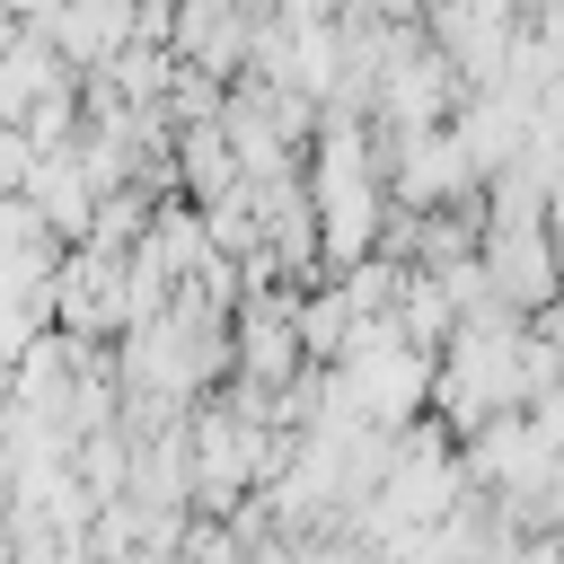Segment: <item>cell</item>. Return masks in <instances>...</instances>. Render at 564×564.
I'll list each match as a JSON object with an SVG mask.
<instances>
[{
    "mask_svg": "<svg viewBox=\"0 0 564 564\" xmlns=\"http://www.w3.org/2000/svg\"><path fill=\"white\" fill-rule=\"evenodd\" d=\"M308 203H317V238H326V273H352L361 256H379L397 194H388V150L370 141V115H326L317 150H308Z\"/></svg>",
    "mask_w": 564,
    "mask_h": 564,
    "instance_id": "cell-1",
    "label": "cell"
},
{
    "mask_svg": "<svg viewBox=\"0 0 564 564\" xmlns=\"http://www.w3.org/2000/svg\"><path fill=\"white\" fill-rule=\"evenodd\" d=\"M520 352H529V317H520V308L458 317V335L441 344L432 414H441L458 441L485 432V423H502V414H520V405H529V370H520Z\"/></svg>",
    "mask_w": 564,
    "mask_h": 564,
    "instance_id": "cell-2",
    "label": "cell"
},
{
    "mask_svg": "<svg viewBox=\"0 0 564 564\" xmlns=\"http://www.w3.org/2000/svg\"><path fill=\"white\" fill-rule=\"evenodd\" d=\"M220 123H229L247 176H300V150H317L326 106H308L300 88H273V79H229Z\"/></svg>",
    "mask_w": 564,
    "mask_h": 564,
    "instance_id": "cell-3",
    "label": "cell"
},
{
    "mask_svg": "<svg viewBox=\"0 0 564 564\" xmlns=\"http://www.w3.org/2000/svg\"><path fill=\"white\" fill-rule=\"evenodd\" d=\"M132 317H141V273H132V256L79 238V247L62 256V273H53V326L79 335V344H106V335H123Z\"/></svg>",
    "mask_w": 564,
    "mask_h": 564,
    "instance_id": "cell-4",
    "label": "cell"
},
{
    "mask_svg": "<svg viewBox=\"0 0 564 564\" xmlns=\"http://www.w3.org/2000/svg\"><path fill=\"white\" fill-rule=\"evenodd\" d=\"M379 150H388V194H397V212H458V203L485 194V176H476V159L458 150L449 123H441V132H388Z\"/></svg>",
    "mask_w": 564,
    "mask_h": 564,
    "instance_id": "cell-5",
    "label": "cell"
},
{
    "mask_svg": "<svg viewBox=\"0 0 564 564\" xmlns=\"http://www.w3.org/2000/svg\"><path fill=\"white\" fill-rule=\"evenodd\" d=\"M485 273H494V300L520 308V317L564 308V238L546 220H520V229H494L485 220Z\"/></svg>",
    "mask_w": 564,
    "mask_h": 564,
    "instance_id": "cell-6",
    "label": "cell"
},
{
    "mask_svg": "<svg viewBox=\"0 0 564 564\" xmlns=\"http://www.w3.org/2000/svg\"><path fill=\"white\" fill-rule=\"evenodd\" d=\"M308 361V335H300V300L291 291H247L238 300V379L247 388H291Z\"/></svg>",
    "mask_w": 564,
    "mask_h": 564,
    "instance_id": "cell-7",
    "label": "cell"
},
{
    "mask_svg": "<svg viewBox=\"0 0 564 564\" xmlns=\"http://www.w3.org/2000/svg\"><path fill=\"white\" fill-rule=\"evenodd\" d=\"M458 458H467V485H476V494H520V485H538V476L564 458V441H546V432H538V414L520 405V414H502V423L467 432V441H458Z\"/></svg>",
    "mask_w": 564,
    "mask_h": 564,
    "instance_id": "cell-8",
    "label": "cell"
},
{
    "mask_svg": "<svg viewBox=\"0 0 564 564\" xmlns=\"http://www.w3.org/2000/svg\"><path fill=\"white\" fill-rule=\"evenodd\" d=\"M44 35L62 44V62H70L79 79H106V70L141 44V0H70Z\"/></svg>",
    "mask_w": 564,
    "mask_h": 564,
    "instance_id": "cell-9",
    "label": "cell"
},
{
    "mask_svg": "<svg viewBox=\"0 0 564 564\" xmlns=\"http://www.w3.org/2000/svg\"><path fill=\"white\" fill-rule=\"evenodd\" d=\"M62 88H79V70L62 62V44H53L44 26H18V35L0 44V123L26 132V115H35L44 97H62Z\"/></svg>",
    "mask_w": 564,
    "mask_h": 564,
    "instance_id": "cell-10",
    "label": "cell"
},
{
    "mask_svg": "<svg viewBox=\"0 0 564 564\" xmlns=\"http://www.w3.org/2000/svg\"><path fill=\"white\" fill-rule=\"evenodd\" d=\"M26 203L53 220V238L62 247H79L88 229H97V176H88V159L79 150H35V167H26Z\"/></svg>",
    "mask_w": 564,
    "mask_h": 564,
    "instance_id": "cell-11",
    "label": "cell"
},
{
    "mask_svg": "<svg viewBox=\"0 0 564 564\" xmlns=\"http://www.w3.org/2000/svg\"><path fill=\"white\" fill-rule=\"evenodd\" d=\"M176 185H185V203H220V194H238L247 185V167H238V141H229V123L220 115H203V123H176Z\"/></svg>",
    "mask_w": 564,
    "mask_h": 564,
    "instance_id": "cell-12",
    "label": "cell"
},
{
    "mask_svg": "<svg viewBox=\"0 0 564 564\" xmlns=\"http://www.w3.org/2000/svg\"><path fill=\"white\" fill-rule=\"evenodd\" d=\"M35 335H53V282H9L0 273V361H18Z\"/></svg>",
    "mask_w": 564,
    "mask_h": 564,
    "instance_id": "cell-13",
    "label": "cell"
},
{
    "mask_svg": "<svg viewBox=\"0 0 564 564\" xmlns=\"http://www.w3.org/2000/svg\"><path fill=\"white\" fill-rule=\"evenodd\" d=\"M26 167H35V141L18 123H0V194H26Z\"/></svg>",
    "mask_w": 564,
    "mask_h": 564,
    "instance_id": "cell-14",
    "label": "cell"
},
{
    "mask_svg": "<svg viewBox=\"0 0 564 564\" xmlns=\"http://www.w3.org/2000/svg\"><path fill=\"white\" fill-rule=\"evenodd\" d=\"M247 9H256V18H291V26H300V18H335V0H247Z\"/></svg>",
    "mask_w": 564,
    "mask_h": 564,
    "instance_id": "cell-15",
    "label": "cell"
},
{
    "mask_svg": "<svg viewBox=\"0 0 564 564\" xmlns=\"http://www.w3.org/2000/svg\"><path fill=\"white\" fill-rule=\"evenodd\" d=\"M0 9H9V18H18V26H53V18H62V9H70V0H0Z\"/></svg>",
    "mask_w": 564,
    "mask_h": 564,
    "instance_id": "cell-16",
    "label": "cell"
}]
</instances>
